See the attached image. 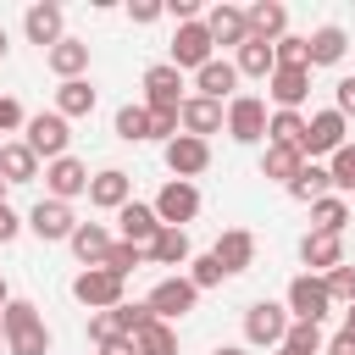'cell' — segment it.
I'll use <instances>...</instances> for the list:
<instances>
[{
	"mask_svg": "<svg viewBox=\"0 0 355 355\" xmlns=\"http://www.w3.org/2000/svg\"><path fill=\"white\" fill-rule=\"evenodd\" d=\"M0 327H6V349L11 355H50V327H44L33 300H11L0 311Z\"/></svg>",
	"mask_w": 355,
	"mask_h": 355,
	"instance_id": "obj_1",
	"label": "cell"
},
{
	"mask_svg": "<svg viewBox=\"0 0 355 355\" xmlns=\"http://www.w3.org/2000/svg\"><path fill=\"white\" fill-rule=\"evenodd\" d=\"M288 327H294V316H288V305H277V300H255V305L244 311V344H255V349H283Z\"/></svg>",
	"mask_w": 355,
	"mask_h": 355,
	"instance_id": "obj_2",
	"label": "cell"
},
{
	"mask_svg": "<svg viewBox=\"0 0 355 355\" xmlns=\"http://www.w3.org/2000/svg\"><path fill=\"white\" fill-rule=\"evenodd\" d=\"M283 305H288V316L294 322H327L333 316V294H327V277H316V272H300L294 283H288V294H283Z\"/></svg>",
	"mask_w": 355,
	"mask_h": 355,
	"instance_id": "obj_3",
	"label": "cell"
},
{
	"mask_svg": "<svg viewBox=\"0 0 355 355\" xmlns=\"http://www.w3.org/2000/svg\"><path fill=\"white\" fill-rule=\"evenodd\" d=\"M122 288H128V277H116V272H105V266H83V272L72 277V300H78L83 311H116V305H122Z\"/></svg>",
	"mask_w": 355,
	"mask_h": 355,
	"instance_id": "obj_4",
	"label": "cell"
},
{
	"mask_svg": "<svg viewBox=\"0 0 355 355\" xmlns=\"http://www.w3.org/2000/svg\"><path fill=\"white\" fill-rule=\"evenodd\" d=\"M144 305H150V316H155V322H183V316L200 305V288L178 272V277H161V283L144 294Z\"/></svg>",
	"mask_w": 355,
	"mask_h": 355,
	"instance_id": "obj_5",
	"label": "cell"
},
{
	"mask_svg": "<svg viewBox=\"0 0 355 355\" xmlns=\"http://www.w3.org/2000/svg\"><path fill=\"white\" fill-rule=\"evenodd\" d=\"M178 72H200L205 61H216V39H211V28H205V17L200 22H183L178 33H172V55H166Z\"/></svg>",
	"mask_w": 355,
	"mask_h": 355,
	"instance_id": "obj_6",
	"label": "cell"
},
{
	"mask_svg": "<svg viewBox=\"0 0 355 355\" xmlns=\"http://www.w3.org/2000/svg\"><path fill=\"white\" fill-rule=\"evenodd\" d=\"M22 144L50 166V161H61L67 155V144H72V133H67V116L61 111H39V116H28V133H22Z\"/></svg>",
	"mask_w": 355,
	"mask_h": 355,
	"instance_id": "obj_7",
	"label": "cell"
},
{
	"mask_svg": "<svg viewBox=\"0 0 355 355\" xmlns=\"http://www.w3.org/2000/svg\"><path fill=\"white\" fill-rule=\"evenodd\" d=\"M139 83H144V105H150V111H183V100H189V94H183V72H178L172 61L144 67Z\"/></svg>",
	"mask_w": 355,
	"mask_h": 355,
	"instance_id": "obj_8",
	"label": "cell"
},
{
	"mask_svg": "<svg viewBox=\"0 0 355 355\" xmlns=\"http://www.w3.org/2000/svg\"><path fill=\"white\" fill-rule=\"evenodd\" d=\"M266 100L261 94H233L227 100V133L239 139V144H266Z\"/></svg>",
	"mask_w": 355,
	"mask_h": 355,
	"instance_id": "obj_9",
	"label": "cell"
},
{
	"mask_svg": "<svg viewBox=\"0 0 355 355\" xmlns=\"http://www.w3.org/2000/svg\"><path fill=\"white\" fill-rule=\"evenodd\" d=\"M349 144V122L338 111H311V133H305V161H333Z\"/></svg>",
	"mask_w": 355,
	"mask_h": 355,
	"instance_id": "obj_10",
	"label": "cell"
},
{
	"mask_svg": "<svg viewBox=\"0 0 355 355\" xmlns=\"http://www.w3.org/2000/svg\"><path fill=\"white\" fill-rule=\"evenodd\" d=\"M161 161H166V172L172 178H183V183H194L205 166H211V139H194V133H178L172 144H161Z\"/></svg>",
	"mask_w": 355,
	"mask_h": 355,
	"instance_id": "obj_11",
	"label": "cell"
},
{
	"mask_svg": "<svg viewBox=\"0 0 355 355\" xmlns=\"http://www.w3.org/2000/svg\"><path fill=\"white\" fill-rule=\"evenodd\" d=\"M28 233L44 239V244H67V239L78 233V216H72L67 200H50V194H44V200L28 211Z\"/></svg>",
	"mask_w": 355,
	"mask_h": 355,
	"instance_id": "obj_12",
	"label": "cell"
},
{
	"mask_svg": "<svg viewBox=\"0 0 355 355\" xmlns=\"http://www.w3.org/2000/svg\"><path fill=\"white\" fill-rule=\"evenodd\" d=\"M150 205H155L161 227H183V222H194V216H200V189H194V183H183V178H172Z\"/></svg>",
	"mask_w": 355,
	"mask_h": 355,
	"instance_id": "obj_13",
	"label": "cell"
},
{
	"mask_svg": "<svg viewBox=\"0 0 355 355\" xmlns=\"http://www.w3.org/2000/svg\"><path fill=\"white\" fill-rule=\"evenodd\" d=\"M22 33H28V44H39V50H55L61 39H67V17H61V6H28L22 11Z\"/></svg>",
	"mask_w": 355,
	"mask_h": 355,
	"instance_id": "obj_14",
	"label": "cell"
},
{
	"mask_svg": "<svg viewBox=\"0 0 355 355\" xmlns=\"http://www.w3.org/2000/svg\"><path fill=\"white\" fill-rule=\"evenodd\" d=\"M178 122H183V133L211 139V133H222V128H227V105H222V100H205V94H189V100H183V111H178Z\"/></svg>",
	"mask_w": 355,
	"mask_h": 355,
	"instance_id": "obj_15",
	"label": "cell"
},
{
	"mask_svg": "<svg viewBox=\"0 0 355 355\" xmlns=\"http://www.w3.org/2000/svg\"><path fill=\"white\" fill-rule=\"evenodd\" d=\"M44 189H50V200H78V194H89V166L78 161V155H61V161H50L44 166Z\"/></svg>",
	"mask_w": 355,
	"mask_h": 355,
	"instance_id": "obj_16",
	"label": "cell"
},
{
	"mask_svg": "<svg viewBox=\"0 0 355 355\" xmlns=\"http://www.w3.org/2000/svg\"><path fill=\"white\" fill-rule=\"evenodd\" d=\"M266 94H272L277 111H300L305 94H311V67H277V72L266 78Z\"/></svg>",
	"mask_w": 355,
	"mask_h": 355,
	"instance_id": "obj_17",
	"label": "cell"
},
{
	"mask_svg": "<svg viewBox=\"0 0 355 355\" xmlns=\"http://www.w3.org/2000/svg\"><path fill=\"white\" fill-rule=\"evenodd\" d=\"M128 200H133V178H128L122 166H105V172L89 178V205H94V211H122Z\"/></svg>",
	"mask_w": 355,
	"mask_h": 355,
	"instance_id": "obj_18",
	"label": "cell"
},
{
	"mask_svg": "<svg viewBox=\"0 0 355 355\" xmlns=\"http://www.w3.org/2000/svg\"><path fill=\"white\" fill-rule=\"evenodd\" d=\"M211 255L222 261L227 277H233V272H250V266H255V233H250V227H222V239L211 244Z\"/></svg>",
	"mask_w": 355,
	"mask_h": 355,
	"instance_id": "obj_19",
	"label": "cell"
},
{
	"mask_svg": "<svg viewBox=\"0 0 355 355\" xmlns=\"http://www.w3.org/2000/svg\"><path fill=\"white\" fill-rule=\"evenodd\" d=\"M244 22H250V39H261V44L288 39V6H277V0H255V6H244Z\"/></svg>",
	"mask_w": 355,
	"mask_h": 355,
	"instance_id": "obj_20",
	"label": "cell"
},
{
	"mask_svg": "<svg viewBox=\"0 0 355 355\" xmlns=\"http://www.w3.org/2000/svg\"><path fill=\"white\" fill-rule=\"evenodd\" d=\"M116 227H122V239H128V244L150 250V244H155V233H161V216H155V205H144V200H128V205L116 211Z\"/></svg>",
	"mask_w": 355,
	"mask_h": 355,
	"instance_id": "obj_21",
	"label": "cell"
},
{
	"mask_svg": "<svg viewBox=\"0 0 355 355\" xmlns=\"http://www.w3.org/2000/svg\"><path fill=\"white\" fill-rule=\"evenodd\" d=\"M300 261H305L316 277H327L333 266H344V239H338V233H305V239H300Z\"/></svg>",
	"mask_w": 355,
	"mask_h": 355,
	"instance_id": "obj_22",
	"label": "cell"
},
{
	"mask_svg": "<svg viewBox=\"0 0 355 355\" xmlns=\"http://www.w3.org/2000/svg\"><path fill=\"white\" fill-rule=\"evenodd\" d=\"M205 28H211V39H216V44H227V50H239V44L250 39V22H244V6H227V0L205 11Z\"/></svg>",
	"mask_w": 355,
	"mask_h": 355,
	"instance_id": "obj_23",
	"label": "cell"
},
{
	"mask_svg": "<svg viewBox=\"0 0 355 355\" xmlns=\"http://www.w3.org/2000/svg\"><path fill=\"white\" fill-rule=\"evenodd\" d=\"M44 67H50V72H55L61 83H72V78H83V72H89V44L67 33V39L55 44V50H44Z\"/></svg>",
	"mask_w": 355,
	"mask_h": 355,
	"instance_id": "obj_24",
	"label": "cell"
},
{
	"mask_svg": "<svg viewBox=\"0 0 355 355\" xmlns=\"http://www.w3.org/2000/svg\"><path fill=\"white\" fill-rule=\"evenodd\" d=\"M233 89H239V67L222 61V55L194 72V94H205V100H233Z\"/></svg>",
	"mask_w": 355,
	"mask_h": 355,
	"instance_id": "obj_25",
	"label": "cell"
},
{
	"mask_svg": "<svg viewBox=\"0 0 355 355\" xmlns=\"http://www.w3.org/2000/svg\"><path fill=\"white\" fill-rule=\"evenodd\" d=\"M305 44H311V72H316V67H338V61H344V50H349V33H344L338 22H322V28H316Z\"/></svg>",
	"mask_w": 355,
	"mask_h": 355,
	"instance_id": "obj_26",
	"label": "cell"
},
{
	"mask_svg": "<svg viewBox=\"0 0 355 355\" xmlns=\"http://www.w3.org/2000/svg\"><path fill=\"white\" fill-rule=\"evenodd\" d=\"M327 194H333V172H327V161H305L300 178L288 183V200H300V205H316V200H327Z\"/></svg>",
	"mask_w": 355,
	"mask_h": 355,
	"instance_id": "obj_27",
	"label": "cell"
},
{
	"mask_svg": "<svg viewBox=\"0 0 355 355\" xmlns=\"http://www.w3.org/2000/svg\"><path fill=\"white\" fill-rule=\"evenodd\" d=\"M67 244H72V255H78V266H100V261H105V250H111L116 239L105 233V222H78V233H72Z\"/></svg>",
	"mask_w": 355,
	"mask_h": 355,
	"instance_id": "obj_28",
	"label": "cell"
},
{
	"mask_svg": "<svg viewBox=\"0 0 355 355\" xmlns=\"http://www.w3.org/2000/svg\"><path fill=\"white\" fill-rule=\"evenodd\" d=\"M233 67H239V78H272L277 72V50L272 44H261V39H244L239 50H233Z\"/></svg>",
	"mask_w": 355,
	"mask_h": 355,
	"instance_id": "obj_29",
	"label": "cell"
},
{
	"mask_svg": "<svg viewBox=\"0 0 355 355\" xmlns=\"http://www.w3.org/2000/svg\"><path fill=\"white\" fill-rule=\"evenodd\" d=\"M144 255H150L155 266H189V261H194V244H189V233H183V227H161V233H155V244H150Z\"/></svg>",
	"mask_w": 355,
	"mask_h": 355,
	"instance_id": "obj_30",
	"label": "cell"
},
{
	"mask_svg": "<svg viewBox=\"0 0 355 355\" xmlns=\"http://www.w3.org/2000/svg\"><path fill=\"white\" fill-rule=\"evenodd\" d=\"M0 178H6V183H33V178H39V155H33L22 139H6V144H0Z\"/></svg>",
	"mask_w": 355,
	"mask_h": 355,
	"instance_id": "obj_31",
	"label": "cell"
},
{
	"mask_svg": "<svg viewBox=\"0 0 355 355\" xmlns=\"http://www.w3.org/2000/svg\"><path fill=\"white\" fill-rule=\"evenodd\" d=\"M305 133H311V116H300V111H272V122H266V144H288L300 155H305Z\"/></svg>",
	"mask_w": 355,
	"mask_h": 355,
	"instance_id": "obj_32",
	"label": "cell"
},
{
	"mask_svg": "<svg viewBox=\"0 0 355 355\" xmlns=\"http://www.w3.org/2000/svg\"><path fill=\"white\" fill-rule=\"evenodd\" d=\"M300 166H305V155L288 150V144H266V150H261V178H272V183H283V189L300 178Z\"/></svg>",
	"mask_w": 355,
	"mask_h": 355,
	"instance_id": "obj_33",
	"label": "cell"
},
{
	"mask_svg": "<svg viewBox=\"0 0 355 355\" xmlns=\"http://www.w3.org/2000/svg\"><path fill=\"white\" fill-rule=\"evenodd\" d=\"M94 100H100V94H94V83H89V78H72V83H61V89H55V111H61L67 122H72V116H89V111H94Z\"/></svg>",
	"mask_w": 355,
	"mask_h": 355,
	"instance_id": "obj_34",
	"label": "cell"
},
{
	"mask_svg": "<svg viewBox=\"0 0 355 355\" xmlns=\"http://www.w3.org/2000/svg\"><path fill=\"white\" fill-rule=\"evenodd\" d=\"M344 222H349V200L344 194H327L311 205V233H338L344 239Z\"/></svg>",
	"mask_w": 355,
	"mask_h": 355,
	"instance_id": "obj_35",
	"label": "cell"
},
{
	"mask_svg": "<svg viewBox=\"0 0 355 355\" xmlns=\"http://www.w3.org/2000/svg\"><path fill=\"white\" fill-rule=\"evenodd\" d=\"M111 128H116V139H128V144H144V139H150V105H144V100L122 105Z\"/></svg>",
	"mask_w": 355,
	"mask_h": 355,
	"instance_id": "obj_36",
	"label": "cell"
},
{
	"mask_svg": "<svg viewBox=\"0 0 355 355\" xmlns=\"http://www.w3.org/2000/svg\"><path fill=\"white\" fill-rule=\"evenodd\" d=\"M322 349H327V338H322V327H316V322H294L277 355H322Z\"/></svg>",
	"mask_w": 355,
	"mask_h": 355,
	"instance_id": "obj_37",
	"label": "cell"
},
{
	"mask_svg": "<svg viewBox=\"0 0 355 355\" xmlns=\"http://www.w3.org/2000/svg\"><path fill=\"white\" fill-rule=\"evenodd\" d=\"M133 344H139V355H178V327L172 322H150Z\"/></svg>",
	"mask_w": 355,
	"mask_h": 355,
	"instance_id": "obj_38",
	"label": "cell"
},
{
	"mask_svg": "<svg viewBox=\"0 0 355 355\" xmlns=\"http://www.w3.org/2000/svg\"><path fill=\"white\" fill-rule=\"evenodd\" d=\"M144 261H150V255H144L139 244H128V239H116V244L105 250V261H100V266H105V272H116V277H128V272H139Z\"/></svg>",
	"mask_w": 355,
	"mask_h": 355,
	"instance_id": "obj_39",
	"label": "cell"
},
{
	"mask_svg": "<svg viewBox=\"0 0 355 355\" xmlns=\"http://www.w3.org/2000/svg\"><path fill=\"white\" fill-rule=\"evenodd\" d=\"M111 322H116V338H139L155 316H150V305H144V300H139V305H128V300H122V305L111 311Z\"/></svg>",
	"mask_w": 355,
	"mask_h": 355,
	"instance_id": "obj_40",
	"label": "cell"
},
{
	"mask_svg": "<svg viewBox=\"0 0 355 355\" xmlns=\"http://www.w3.org/2000/svg\"><path fill=\"white\" fill-rule=\"evenodd\" d=\"M327 172H333V194H355V144H344L333 161H327Z\"/></svg>",
	"mask_w": 355,
	"mask_h": 355,
	"instance_id": "obj_41",
	"label": "cell"
},
{
	"mask_svg": "<svg viewBox=\"0 0 355 355\" xmlns=\"http://www.w3.org/2000/svg\"><path fill=\"white\" fill-rule=\"evenodd\" d=\"M222 277H227V272H222V261H216V255H211V250H205V255H194V261H189V283H194V288H200V294H205V288H216V283H222Z\"/></svg>",
	"mask_w": 355,
	"mask_h": 355,
	"instance_id": "obj_42",
	"label": "cell"
},
{
	"mask_svg": "<svg viewBox=\"0 0 355 355\" xmlns=\"http://www.w3.org/2000/svg\"><path fill=\"white\" fill-rule=\"evenodd\" d=\"M327 294H333V305H355V266L349 261L327 272Z\"/></svg>",
	"mask_w": 355,
	"mask_h": 355,
	"instance_id": "obj_43",
	"label": "cell"
},
{
	"mask_svg": "<svg viewBox=\"0 0 355 355\" xmlns=\"http://www.w3.org/2000/svg\"><path fill=\"white\" fill-rule=\"evenodd\" d=\"M272 50H277V67H311V44H305L300 33H288V39H277Z\"/></svg>",
	"mask_w": 355,
	"mask_h": 355,
	"instance_id": "obj_44",
	"label": "cell"
},
{
	"mask_svg": "<svg viewBox=\"0 0 355 355\" xmlns=\"http://www.w3.org/2000/svg\"><path fill=\"white\" fill-rule=\"evenodd\" d=\"M0 133H28V111L11 94H0Z\"/></svg>",
	"mask_w": 355,
	"mask_h": 355,
	"instance_id": "obj_45",
	"label": "cell"
},
{
	"mask_svg": "<svg viewBox=\"0 0 355 355\" xmlns=\"http://www.w3.org/2000/svg\"><path fill=\"white\" fill-rule=\"evenodd\" d=\"M161 17H166L161 0H133V6H128V22H133V28H150V22H161Z\"/></svg>",
	"mask_w": 355,
	"mask_h": 355,
	"instance_id": "obj_46",
	"label": "cell"
},
{
	"mask_svg": "<svg viewBox=\"0 0 355 355\" xmlns=\"http://www.w3.org/2000/svg\"><path fill=\"white\" fill-rule=\"evenodd\" d=\"M178 128H183V122H178V111H150V139L172 144V139H178Z\"/></svg>",
	"mask_w": 355,
	"mask_h": 355,
	"instance_id": "obj_47",
	"label": "cell"
},
{
	"mask_svg": "<svg viewBox=\"0 0 355 355\" xmlns=\"http://www.w3.org/2000/svg\"><path fill=\"white\" fill-rule=\"evenodd\" d=\"M105 338H116V322H111V311H89V344L100 349Z\"/></svg>",
	"mask_w": 355,
	"mask_h": 355,
	"instance_id": "obj_48",
	"label": "cell"
},
{
	"mask_svg": "<svg viewBox=\"0 0 355 355\" xmlns=\"http://www.w3.org/2000/svg\"><path fill=\"white\" fill-rule=\"evenodd\" d=\"M333 111H338L344 122L355 116V78H338V83H333Z\"/></svg>",
	"mask_w": 355,
	"mask_h": 355,
	"instance_id": "obj_49",
	"label": "cell"
},
{
	"mask_svg": "<svg viewBox=\"0 0 355 355\" xmlns=\"http://www.w3.org/2000/svg\"><path fill=\"white\" fill-rule=\"evenodd\" d=\"M22 227H28V216H17L11 205H0V244H11V239H17Z\"/></svg>",
	"mask_w": 355,
	"mask_h": 355,
	"instance_id": "obj_50",
	"label": "cell"
},
{
	"mask_svg": "<svg viewBox=\"0 0 355 355\" xmlns=\"http://www.w3.org/2000/svg\"><path fill=\"white\" fill-rule=\"evenodd\" d=\"M166 17L183 28V22H200V6H194V0H166Z\"/></svg>",
	"mask_w": 355,
	"mask_h": 355,
	"instance_id": "obj_51",
	"label": "cell"
},
{
	"mask_svg": "<svg viewBox=\"0 0 355 355\" xmlns=\"http://www.w3.org/2000/svg\"><path fill=\"white\" fill-rule=\"evenodd\" d=\"M322 355H355V338H349V333H333V338H327V349H322Z\"/></svg>",
	"mask_w": 355,
	"mask_h": 355,
	"instance_id": "obj_52",
	"label": "cell"
},
{
	"mask_svg": "<svg viewBox=\"0 0 355 355\" xmlns=\"http://www.w3.org/2000/svg\"><path fill=\"white\" fill-rule=\"evenodd\" d=\"M100 355H139V344H133V338H105Z\"/></svg>",
	"mask_w": 355,
	"mask_h": 355,
	"instance_id": "obj_53",
	"label": "cell"
},
{
	"mask_svg": "<svg viewBox=\"0 0 355 355\" xmlns=\"http://www.w3.org/2000/svg\"><path fill=\"white\" fill-rule=\"evenodd\" d=\"M338 333H349V338H355V305H344V327H338Z\"/></svg>",
	"mask_w": 355,
	"mask_h": 355,
	"instance_id": "obj_54",
	"label": "cell"
},
{
	"mask_svg": "<svg viewBox=\"0 0 355 355\" xmlns=\"http://www.w3.org/2000/svg\"><path fill=\"white\" fill-rule=\"evenodd\" d=\"M211 355H250V349H244V344H216Z\"/></svg>",
	"mask_w": 355,
	"mask_h": 355,
	"instance_id": "obj_55",
	"label": "cell"
},
{
	"mask_svg": "<svg viewBox=\"0 0 355 355\" xmlns=\"http://www.w3.org/2000/svg\"><path fill=\"white\" fill-rule=\"evenodd\" d=\"M6 305H11V288H6V277H0V311H6Z\"/></svg>",
	"mask_w": 355,
	"mask_h": 355,
	"instance_id": "obj_56",
	"label": "cell"
},
{
	"mask_svg": "<svg viewBox=\"0 0 355 355\" xmlns=\"http://www.w3.org/2000/svg\"><path fill=\"white\" fill-rule=\"evenodd\" d=\"M6 50H11V44H6V28H0V61H6Z\"/></svg>",
	"mask_w": 355,
	"mask_h": 355,
	"instance_id": "obj_57",
	"label": "cell"
},
{
	"mask_svg": "<svg viewBox=\"0 0 355 355\" xmlns=\"http://www.w3.org/2000/svg\"><path fill=\"white\" fill-rule=\"evenodd\" d=\"M6 189H11V183H6V178H0V205H6Z\"/></svg>",
	"mask_w": 355,
	"mask_h": 355,
	"instance_id": "obj_58",
	"label": "cell"
},
{
	"mask_svg": "<svg viewBox=\"0 0 355 355\" xmlns=\"http://www.w3.org/2000/svg\"><path fill=\"white\" fill-rule=\"evenodd\" d=\"M0 344H6V327H0Z\"/></svg>",
	"mask_w": 355,
	"mask_h": 355,
	"instance_id": "obj_59",
	"label": "cell"
},
{
	"mask_svg": "<svg viewBox=\"0 0 355 355\" xmlns=\"http://www.w3.org/2000/svg\"><path fill=\"white\" fill-rule=\"evenodd\" d=\"M0 144H6V139H0Z\"/></svg>",
	"mask_w": 355,
	"mask_h": 355,
	"instance_id": "obj_60",
	"label": "cell"
}]
</instances>
